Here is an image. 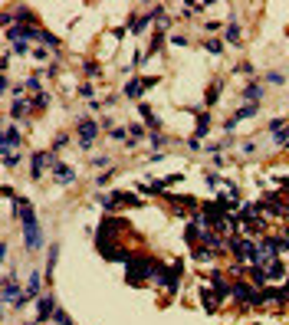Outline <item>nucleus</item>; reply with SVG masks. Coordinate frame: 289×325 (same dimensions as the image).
Here are the masks:
<instances>
[{"label": "nucleus", "mask_w": 289, "mask_h": 325, "mask_svg": "<svg viewBox=\"0 0 289 325\" xmlns=\"http://www.w3.org/2000/svg\"><path fill=\"white\" fill-rule=\"evenodd\" d=\"M158 82H161V76H144V79H141V86L148 89V86H158Z\"/></svg>", "instance_id": "obj_49"}, {"label": "nucleus", "mask_w": 289, "mask_h": 325, "mask_svg": "<svg viewBox=\"0 0 289 325\" xmlns=\"http://www.w3.org/2000/svg\"><path fill=\"white\" fill-rule=\"evenodd\" d=\"M109 138H112V141H125V145H128V128H122V125H115L112 131H109Z\"/></svg>", "instance_id": "obj_33"}, {"label": "nucleus", "mask_w": 289, "mask_h": 325, "mask_svg": "<svg viewBox=\"0 0 289 325\" xmlns=\"http://www.w3.org/2000/svg\"><path fill=\"white\" fill-rule=\"evenodd\" d=\"M230 299H237L240 306H260V289H257V286H250L246 279H240L237 286H233Z\"/></svg>", "instance_id": "obj_5"}, {"label": "nucleus", "mask_w": 289, "mask_h": 325, "mask_svg": "<svg viewBox=\"0 0 289 325\" xmlns=\"http://www.w3.org/2000/svg\"><path fill=\"white\" fill-rule=\"evenodd\" d=\"M171 43H174V46H188L191 40H188V37H171Z\"/></svg>", "instance_id": "obj_52"}, {"label": "nucleus", "mask_w": 289, "mask_h": 325, "mask_svg": "<svg viewBox=\"0 0 289 325\" xmlns=\"http://www.w3.org/2000/svg\"><path fill=\"white\" fill-rule=\"evenodd\" d=\"M26 89H30L33 95H40V92H46L43 89V82H40V76H30V79H26Z\"/></svg>", "instance_id": "obj_38"}, {"label": "nucleus", "mask_w": 289, "mask_h": 325, "mask_svg": "<svg viewBox=\"0 0 289 325\" xmlns=\"http://www.w3.org/2000/svg\"><path fill=\"white\" fill-rule=\"evenodd\" d=\"M56 309H59V306H56V296H53V293H43V296L37 299V322L46 325L53 315H56Z\"/></svg>", "instance_id": "obj_6"}, {"label": "nucleus", "mask_w": 289, "mask_h": 325, "mask_svg": "<svg viewBox=\"0 0 289 325\" xmlns=\"http://www.w3.org/2000/svg\"><path fill=\"white\" fill-rule=\"evenodd\" d=\"M217 99H220V82L214 79V82H210V89H207V105H217Z\"/></svg>", "instance_id": "obj_34"}, {"label": "nucleus", "mask_w": 289, "mask_h": 325, "mask_svg": "<svg viewBox=\"0 0 289 325\" xmlns=\"http://www.w3.org/2000/svg\"><path fill=\"white\" fill-rule=\"evenodd\" d=\"M224 43H230V46L243 43V30H240V23H237V13H230V23H227V30H224Z\"/></svg>", "instance_id": "obj_14"}, {"label": "nucleus", "mask_w": 289, "mask_h": 325, "mask_svg": "<svg viewBox=\"0 0 289 325\" xmlns=\"http://www.w3.org/2000/svg\"><path fill=\"white\" fill-rule=\"evenodd\" d=\"M161 46H164V30H158L155 37H151V46H148V53H144V59H148V56H155V53L161 50Z\"/></svg>", "instance_id": "obj_27"}, {"label": "nucleus", "mask_w": 289, "mask_h": 325, "mask_svg": "<svg viewBox=\"0 0 289 325\" xmlns=\"http://www.w3.org/2000/svg\"><path fill=\"white\" fill-rule=\"evenodd\" d=\"M237 73H240V76H250V79H253V76H257V66H253V63H240Z\"/></svg>", "instance_id": "obj_42"}, {"label": "nucleus", "mask_w": 289, "mask_h": 325, "mask_svg": "<svg viewBox=\"0 0 289 325\" xmlns=\"http://www.w3.org/2000/svg\"><path fill=\"white\" fill-rule=\"evenodd\" d=\"M266 82H270V86H286V76L276 73V69H270V73H266Z\"/></svg>", "instance_id": "obj_37"}, {"label": "nucleus", "mask_w": 289, "mask_h": 325, "mask_svg": "<svg viewBox=\"0 0 289 325\" xmlns=\"http://www.w3.org/2000/svg\"><path fill=\"white\" fill-rule=\"evenodd\" d=\"M115 204H125V207H141V197H135L132 191H112Z\"/></svg>", "instance_id": "obj_25"}, {"label": "nucleus", "mask_w": 289, "mask_h": 325, "mask_svg": "<svg viewBox=\"0 0 289 325\" xmlns=\"http://www.w3.org/2000/svg\"><path fill=\"white\" fill-rule=\"evenodd\" d=\"M266 279H270V282H279V279H286V266H283V260H270V263H266Z\"/></svg>", "instance_id": "obj_19"}, {"label": "nucleus", "mask_w": 289, "mask_h": 325, "mask_svg": "<svg viewBox=\"0 0 289 325\" xmlns=\"http://www.w3.org/2000/svg\"><path fill=\"white\" fill-rule=\"evenodd\" d=\"M191 260L194 263H210V260H217V253L204 243H191Z\"/></svg>", "instance_id": "obj_21"}, {"label": "nucleus", "mask_w": 289, "mask_h": 325, "mask_svg": "<svg viewBox=\"0 0 289 325\" xmlns=\"http://www.w3.org/2000/svg\"><path fill=\"white\" fill-rule=\"evenodd\" d=\"M201 306L207 309V312H217V306H224V302L217 299V293H214V289H201Z\"/></svg>", "instance_id": "obj_24"}, {"label": "nucleus", "mask_w": 289, "mask_h": 325, "mask_svg": "<svg viewBox=\"0 0 289 325\" xmlns=\"http://www.w3.org/2000/svg\"><path fill=\"white\" fill-rule=\"evenodd\" d=\"M128 138H135V141H141V138H144V125H141V122L128 128Z\"/></svg>", "instance_id": "obj_43"}, {"label": "nucleus", "mask_w": 289, "mask_h": 325, "mask_svg": "<svg viewBox=\"0 0 289 325\" xmlns=\"http://www.w3.org/2000/svg\"><path fill=\"white\" fill-rule=\"evenodd\" d=\"M79 99H86V102H92V99H95L92 82H82V86H79Z\"/></svg>", "instance_id": "obj_39"}, {"label": "nucleus", "mask_w": 289, "mask_h": 325, "mask_svg": "<svg viewBox=\"0 0 289 325\" xmlns=\"http://www.w3.org/2000/svg\"><path fill=\"white\" fill-rule=\"evenodd\" d=\"M50 53H53V50H46V46H33V53H30V56L37 59V63H46V59H50Z\"/></svg>", "instance_id": "obj_36"}, {"label": "nucleus", "mask_w": 289, "mask_h": 325, "mask_svg": "<svg viewBox=\"0 0 289 325\" xmlns=\"http://www.w3.org/2000/svg\"><path fill=\"white\" fill-rule=\"evenodd\" d=\"M204 50L214 53V56H220V53H224V40H204Z\"/></svg>", "instance_id": "obj_32"}, {"label": "nucleus", "mask_w": 289, "mask_h": 325, "mask_svg": "<svg viewBox=\"0 0 289 325\" xmlns=\"http://www.w3.org/2000/svg\"><path fill=\"white\" fill-rule=\"evenodd\" d=\"M260 112V105H246V102H243V105H240L237 109V112H233L230 115V119H227L224 122V131H233V128H237L240 125V122H246V119H253V115H257Z\"/></svg>", "instance_id": "obj_11"}, {"label": "nucleus", "mask_w": 289, "mask_h": 325, "mask_svg": "<svg viewBox=\"0 0 289 325\" xmlns=\"http://www.w3.org/2000/svg\"><path fill=\"white\" fill-rule=\"evenodd\" d=\"M33 109H46V105H50V92H40V95H33Z\"/></svg>", "instance_id": "obj_40"}, {"label": "nucleus", "mask_w": 289, "mask_h": 325, "mask_svg": "<svg viewBox=\"0 0 289 325\" xmlns=\"http://www.w3.org/2000/svg\"><path fill=\"white\" fill-rule=\"evenodd\" d=\"M30 109H33L30 99H13L10 109H7V115H10L13 122H20V119H26V112H30Z\"/></svg>", "instance_id": "obj_16"}, {"label": "nucleus", "mask_w": 289, "mask_h": 325, "mask_svg": "<svg viewBox=\"0 0 289 325\" xmlns=\"http://www.w3.org/2000/svg\"><path fill=\"white\" fill-rule=\"evenodd\" d=\"M207 279H210V286H214V293H217V299H220V302H224V299H230L233 286L224 279V269H210V273H207Z\"/></svg>", "instance_id": "obj_10"}, {"label": "nucleus", "mask_w": 289, "mask_h": 325, "mask_svg": "<svg viewBox=\"0 0 289 325\" xmlns=\"http://www.w3.org/2000/svg\"><path fill=\"white\" fill-rule=\"evenodd\" d=\"M76 135H79V148L82 151H92L95 138H99V122L89 119V115H79V119H76Z\"/></svg>", "instance_id": "obj_3"}, {"label": "nucleus", "mask_w": 289, "mask_h": 325, "mask_svg": "<svg viewBox=\"0 0 289 325\" xmlns=\"http://www.w3.org/2000/svg\"><path fill=\"white\" fill-rule=\"evenodd\" d=\"M207 131H210V112H197V125H194V141H204L207 138Z\"/></svg>", "instance_id": "obj_20"}, {"label": "nucleus", "mask_w": 289, "mask_h": 325, "mask_svg": "<svg viewBox=\"0 0 289 325\" xmlns=\"http://www.w3.org/2000/svg\"><path fill=\"white\" fill-rule=\"evenodd\" d=\"M246 269H250V266H246V263H240V260H237V263H230V269H227V273H230L233 279L240 282V279H246Z\"/></svg>", "instance_id": "obj_28"}, {"label": "nucleus", "mask_w": 289, "mask_h": 325, "mask_svg": "<svg viewBox=\"0 0 289 325\" xmlns=\"http://www.w3.org/2000/svg\"><path fill=\"white\" fill-rule=\"evenodd\" d=\"M240 151H243V155H257V141H243Z\"/></svg>", "instance_id": "obj_48"}, {"label": "nucleus", "mask_w": 289, "mask_h": 325, "mask_svg": "<svg viewBox=\"0 0 289 325\" xmlns=\"http://www.w3.org/2000/svg\"><path fill=\"white\" fill-rule=\"evenodd\" d=\"M53 151H33L30 155V177L33 181H40V177L46 174V164H53Z\"/></svg>", "instance_id": "obj_7"}, {"label": "nucleus", "mask_w": 289, "mask_h": 325, "mask_svg": "<svg viewBox=\"0 0 289 325\" xmlns=\"http://www.w3.org/2000/svg\"><path fill=\"white\" fill-rule=\"evenodd\" d=\"M92 164H99V168H105V164H109V158H105V155H95V158H92Z\"/></svg>", "instance_id": "obj_53"}, {"label": "nucleus", "mask_w": 289, "mask_h": 325, "mask_svg": "<svg viewBox=\"0 0 289 325\" xmlns=\"http://www.w3.org/2000/svg\"><path fill=\"white\" fill-rule=\"evenodd\" d=\"M246 279H250L257 289H266V282H270V279H266V269H263V266H250V269H246Z\"/></svg>", "instance_id": "obj_22"}, {"label": "nucleus", "mask_w": 289, "mask_h": 325, "mask_svg": "<svg viewBox=\"0 0 289 325\" xmlns=\"http://www.w3.org/2000/svg\"><path fill=\"white\" fill-rule=\"evenodd\" d=\"M17 164H20V155H17V151L4 155V168H17Z\"/></svg>", "instance_id": "obj_45"}, {"label": "nucleus", "mask_w": 289, "mask_h": 325, "mask_svg": "<svg viewBox=\"0 0 289 325\" xmlns=\"http://www.w3.org/2000/svg\"><path fill=\"white\" fill-rule=\"evenodd\" d=\"M82 73H86V76H92V79H95V76H99L102 69H99V63H82Z\"/></svg>", "instance_id": "obj_46"}, {"label": "nucleus", "mask_w": 289, "mask_h": 325, "mask_svg": "<svg viewBox=\"0 0 289 325\" xmlns=\"http://www.w3.org/2000/svg\"><path fill=\"white\" fill-rule=\"evenodd\" d=\"M20 230H23V246L26 253H40L43 250V230H40V217L33 210V200L23 197V210H20Z\"/></svg>", "instance_id": "obj_1"}, {"label": "nucleus", "mask_w": 289, "mask_h": 325, "mask_svg": "<svg viewBox=\"0 0 289 325\" xmlns=\"http://www.w3.org/2000/svg\"><path fill=\"white\" fill-rule=\"evenodd\" d=\"M204 181H207L210 188H220V184H224V177H220L217 171H207V174H204Z\"/></svg>", "instance_id": "obj_41"}, {"label": "nucleus", "mask_w": 289, "mask_h": 325, "mask_svg": "<svg viewBox=\"0 0 289 325\" xmlns=\"http://www.w3.org/2000/svg\"><path fill=\"white\" fill-rule=\"evenodd\" d=\"M66 145H69V135H66V131H59V135L53 138V148H50V151H53V155H59V151H63Z\"/></svg>", "instance_id": "obj_30"}, {"label": "nucleus", "mask_w": 289, "mask_h": 325, "mask_svg": "<svg viewBox=\"0 0 289 325\" xmlns=\"http://www.w3.org/2000/svg\"><path fill=\"white\" fill-rule=\"evenodd\" d=\"M289 204L279 194H263V217H286Z\"/></svg>", "instance_id": "obj_8"}, {"label": "nucleus", "mask_w": 289, "mask_h": 325, "mask_svg": "<svg viewBox=\"0 0 289 325\" xmlns=\"http://www.w3.org/2000/svg\"><path fill=\"white\" fill-rule=\"evenodd\" d=\"M122 95H125V99H135V102H141V95H144V86H141V79H128V86L122 89Z\"/></svg>", "instance_id": "obj_23"}, {"label": "nucleus", "mask_w": 289, "mask_h": 325, "mask_svg": "<svg viewBox=\"0 0 289 325\" xmlns=\"http://www.w3.org/2000/svg\"><path fill=\"white\" fill-rule=\"evenodd\" d=\"M112 177H115V168H109V171H102V174L95 177V184H109Z\"/></svg>", "instance_id": "obj_47"}, {"label": "nucleus", "mask_w": 289, "mask_h": 325, "mask_svg": "<svg viewBox=\"0 0 289 325\" xmlns=\"http://www.w3.org/2000/svg\"><path fill=\"white\" fill-rule=\"evenodd\" d=\"M53 322H56V325H76V322H73V315L66 312V309H56V315H53Z\"/></svg>", "instance_id": "obj_35"}, {"label": "nucleus", "mask_w": 289, "mask_h": 325, "mask_svg": "<svg viewBox=\"0 0 289 325\" xmlns=\"http://www.w3.org/2000/svg\"><path fill=\"white\" fill-rule=\"evenodd\" d=\"M276 148H289V131H283V135L276 138Z\"/></svg>", "instance_id": "obj_51"}, {"label": "nucleus", "mask_w": 289, "mask_h": 325, "mask_svg": "<svg viewBox=\"0 0 289 325\" xmlns=\"http://www.w3.org/2000/svg\"><path fill=\"white\" fill-rule=\"evenodd\" d=\"M33 20H37L33 7H26V4L13 7V26H33Z\"/></svg>", "instance_id": "obj_15"}, {"label": "nucleus", "mask_w": 289, "mask_h": 325, "mask_svg": "<svg viewBox=\"0 0 289 325\" xmlns=\"http://www.w3.org/2000/svg\"><path fill=\"white\" fill-rule=\"evenodd\" d=\"M92 200H95V204H99V207H105V210H115V207H119V204H115V197H112V194H92Z\"/></svg>", "instance_id": "obj_29"}, {"label": "nucleus", "mask_w": 289, "mask_h": 325, "mask_svg": "<svg viewBox=\"0 0 289 325\" xmlns=\"http://www.w3.org/2000/svg\"><path fill=\"white\" fill-rule=\"evenodd\" d=\"M260 250H263L266 263L279 260V257H286V253H289V240L283 237V233H266V237L260 240Z\"/></svg>", "instance_id": "obj_4"}, {"label": "nucleus", "mask_w": 289, "mask_h": 325, "mask_svg": "<svg viewBox=\"0 0 289 325\" xmlns=\"http://www.w3.org/2000/svg\"><path fill=\"white\" fill-rule=\"evenodd\" d=\"M138 115H141V125H144V128L161 131V122L155 119V112H151V105H148V102H138Z\"/></svg>", "instance_id": "obj_18"}, {"label": "nucleus", "mask_w": 289, "mask_h": 325, "mask_svg": "<svg viewBox=\"0 0 289 325\" xmlns=\"http://www.w3.org/2000/svg\"><path fill=\"white\" fill-rule=\"evenodd\" d=\"M148 145H151V148H155V151H161L164 145H168V138H164L161 131H151V135H148Z\"/></svg>", "instance_id": "obj_31"}, {"label": "nucleus", "mask_w": 289, "mask_h": 325, "mask_svg": "<svg viewBox=\"0 0 289 325\" xmlns=\"http://www.w3.org/2000/svg\"><path fill=\"white\" fill-rule=\"evenodd\" d=\"M125 279L128 286H141V282H155V273H158V260H148V257H138L135 253V260L125 266Z\"/></svg>", "instance_id": "obj_2"}, {"label": "nucleus", "mask_w": 289, "mask_h": 325, "mask_svg": "<svg viewBox=\"0 0 289 325\" xmlns=\"http://www.w3.org/2000/svg\"><path fill=\"white\" fill-rule=\"evenodd\" d=\"M270 131H273V138H279L283 131H289V115H276V119H270Z\"/></svg>", "instance_id": "obj_26"}, {"label": "nucleus", "mask_w": 289, "mask_h": 325, "mask_svg": "<svg viewBox=\"0 0 289 325\" xmlns=\"http://www.w3.org/2000/svg\"><path fill=\"white\" fill-rule=\"evenodd\" d=\"M53 177H56V184H76V171L59 158H53Z\"/></svg>", "instance_id": "obj_12"}, {"label": "nucleus", "mask_w": 289, "mask_h": 325, "mask_svg": "<svg viewBox=\"0 0 289 325\" xmlns=\"http://www.w3.org/2000/svg\"><path fill=\"white\" fill-rule=\"evenodd\" d=\"M56 73H59V66H56V63H50L46 69H40V76H56Z\"/></svg>", "instance_id": "obj_50"}, {"label": "nucleus", "mask_w": 289, "mask_h": 325, "mask_svg": "<svg viewBox=\"0 0 289 325\" xmlns=\"http://www.w3.org/2000/svg\"><path fill=\"white\" fill-rule=\"evenodd\" d=\"M266 95V89L260 86V82H246L243 89H240V99L246 102V105H260V99Z\"/></svg>", "instance_id": "obj_13"}, {"label": "nucleus", "mask_w": 289, "mask_h": 325, "mask_svg": "<svg viewBox=\"0 0 289 325\" xmlns=\"http://www.w3.org/2000/svg\"><path fill=\"white\" fill-rule=\"evenodd\" d=\"M13 53H17V56H30L33 46H30V43H13Z\"/></svg>", "instance_id": "obj_44"}, {"label": "nucleus", "mask_w": 289, "mask_h": 325, "mask_svg": "<svg viewBox=\"0 0 289 325\" xmlns=\"http://www.w3.org/2000/svg\"><path fill=\"white\" fill-rule=\"evenodd\" d=\"M20 145H23V135H20L17 125H7L4 128V138H0V155H10V151H17Z\"/></svg>", "instance_id": "obj_9"}, {"label": "nucleus", "mask_w": 289, "mask_h": 325, "mask_svg": "<svg viewBox=\"0 0 289 325\" xmlns=\"http://www.w3.org/2000/svg\"><path fill=\"white\" fill-rule=\"evenodd\" d=\"M56 260H59V243H50V246H46V269H43L46 282H53V273H56Z\"/></svg>", "instance_id": "obj_17"}]
</instances>
